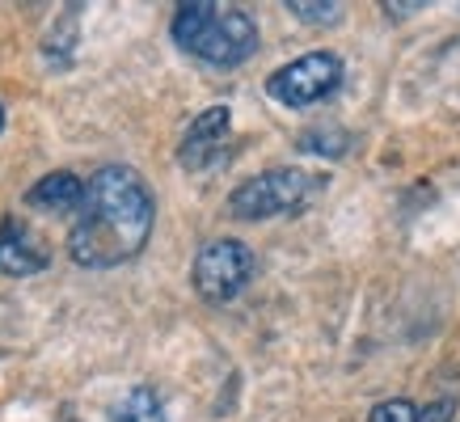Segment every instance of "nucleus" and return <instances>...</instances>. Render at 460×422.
<instances>
[{"label":"nucleus","mask_w":460,"mask_h":422,"mask_svg":"<svg viewBox=\"0 0 460 422\" xmlns=\"http://www.w3.org/2000/svg\"><path fill=\"white\" fill-rule=\"evenodd\" d=\"M321 182H325V178L305 173V169H292V165L253 173L250 182H241L237 190L228 195V215H237V220H270V215H292V211L308 207V198L321 190Z\"/></svg>","instance_id":"3"},{"label":"nucleus","mask_w":460,"mask_h":422,"mask_svg":"<svg viewBox=\"0 0 460 422\" xmlns=\"http://www.w3.org/2000/svg\"><path fill=\"white\" fill-rule=\"evenodd\" d=\"M156 203L136 169L102 165L89 182L76 207L68 233V253L76 267L111 270L140 258L148 237H153Z\"/></svg>","instance_id":"1"},{"label":"nucleus","mask_w":460,"mask_h":422,"mask_svg":"<svg viewBox=\"0 0 460 422\" xmlns=\"http://www.w3.org/2000/svg\"><path fill=\"white\" fill-rule=\"evenodd\" d=\"M169 34L186 56L203 59L211 68H237L258 51V26L237 4H211V0L178 4Z\"/></svg>","instance_id":"2"},{"label":"nucleus","mask_w":460,"mask_h":422,"mask_svg":"<svg viewBox=\"0 0 460 422\" xmlns=\"http://www.w3.org/2000/svg\"><path fill=\"white\" fill-rule=\"evenodd\" d=\"M288 13H296L300 22H308V26H334L338 17H342V4H308V0H292Z\"/></svg>","instance_id":"11"},{"label":"nucleus","mask_w":460,"mask_h":422,"mask_svg":"<svg viewBox=\"0 0 460 422\" xmlns=\"http://www.w3.org/2000/svg\"><path fill=\"white\" fill-rule=\"evenodd\" d=\"M338 84H342V59L330 56V51H308V56L292 59L288 68L270 72L266 93L279 106L305 110V106H317L330 93H338Z\"/></svg>","instance_id":"5"},{"label":"nucleus","mask_w":460,"mask_h":422,"mask_svg":"<svg viewBox=\"0 0 460 422\" xmlns=\"http://www.w3.org/2000/svg\"><path fill=\"white\" fill-rule=\"evenodd\" d=\"M300 148H305V153L342 156V153H347V136H342V131H330V127H325V131H321V127H313V131H305V136H300Z\"/></svg>","instance_id":"10"},{"label":"nucleus","mask_w":460,"mask_h":422,"mask_svg":"<svg viewBox=\"0 0 460 422\" xmlns=\"http://www.w3.org/2000/svg\"><path fill=\"white\" fill-rule=\"evenodd\" d=\"M0 131H4V110H0Z\"/></svg>","instance_id":"13"},{"label":"nucleus","mask_w":460,"mask_h":422,"mask_svg":"<svg viewBox=\"0 0 460 422\" xmlns=\"http://www.w3.org/2000/svg\"><path fill=\"white\" fill-rule=\"evenodd\" d=\"M367 422H419V406H414V401H405V397H393V401L372 406Z\"/></svg>","instance_id":"12"},{"label":"nucleus","mask_w":460,"mask_h":422,"mask_svg":"<svg viewBox=\"0 0 460 422\" xmlns=\"http://www.w3.org/2000/svg\"><path fill=\"white\" fill-rule=\"evenodd\" d=\"M111 422H165L161 397L148 384H136L131 393H123V401L111 409Z\"/></svg>","instance_id":"9"},{"label":"nucleus","mask_w":460,"mask_h":422,"mask_svg":"<svg viewBox=\"0 0 460 422\" xmlns=\"http://www.w3.org/2000/svg\"><path fill=\"white\" fill-rule=\"evenodd\" d=\"M195 292L208 300V304H228L237 300L253 279V253L245 241H233V237H220V241H208L203 250L195 253Z\"/></svg>","instance_id":"4"},{"label":"nucleus","mask_w":460,"mask_h":422,"mask_svg":"<svg viewBox=\"0 0 460 422\" xmlns=\"http://www.w3.org/2000/svg\"><path fill=\"white\" fill-rule=\"evenodd\" d=\"M47 267H51L47 241H42L26 220L9 215V220L0 224V270L13 275V279H26V275H39V270H47Z\"/></svg>","instance_id":"7"},{"label":"nucleus","mask_w":460,"mask_h":422,"mask_svg":"<svg viewBox=\"0 0 460 422\" xmlns=\"http://www.w3.org/2000/svg\"><path fill=\"white\" fill-rule=\"evenodd\" d=\"M84 198V182L76 178V173H68V169H59V173H47V178H39V182L26 190V203L39 211H56V215H76V207H81Z\"/></svg>","instance_id":"8"},{"label":"nucleus","mask_w":460,"mask_h":422,"mask_svg":"<svg viewBox=\"0 0 460 422\" xmlns=\"http://www.w3.org/2000/svg\"><path fill=\"white\" fill-rule=\"evenodd\" d=\"M228 131H233V110L228 106H211L186 127L181 136V148H178V161L186 169H211L216 161L224 156V144H228Z\"/></svg>","instance_id":"6"}]
</instances>
